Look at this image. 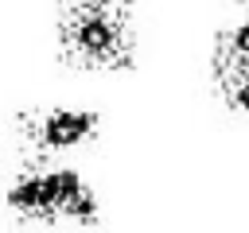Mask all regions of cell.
I'll list each match as a JSON object with an SVG mask.
<instances>
[{
  "label": "cell",
  "mask_w": 249,
  "mask_h": 233,
  "mask_svg": "<svg viewBox=\"0 0 249 233\" xmlns=\"http://www.w3.org/2000/svg\"><path fill=\"white\" fill-rule=\"evenodd\" d=\"M54 43L70 70L128 74L136 70V4L132 0H58Z\"/></svg>",
  "instance_id": "1"
},
{
  "label": "cell",
  "mask_w": 249,
  "mask_h": 233,
  "mask_svg": "<svg viewBox=\"0 0 249 233\" xmlns=\"http://www.w3.org/2000/svg\"><path fill=\"white\" fill-rule=\"evenodd\" d=\"M4 206L23 225H97L101 194L97 186L66 163L23 159V167L4 186Z\"/></svg>",
  "instance_id": "2"
},
{
  "label": "cell",
  "mask_w": 249,
  "mask_h": 233,
  "mask_svg": "<svg viewBox=\"0 0 249 233\" xmlns=\"http://www.w3.org/2000/svg\"><path fill=\"white\" fill-rule=\"evenodd\" d=\"M12 128L23 159H62L101 136V113L86 105H31L16 113Z\"/></svg>",
  "instance_id": "3"
},
{
  "label": "cell",
  "mask_w": 249,
  "mask_h": 233,
  "mask_svg": "<svg viewBox=\"0 0 249 233\" xmlns=\"http://www.w3.org/2000/svg\"><path fill=\"white\" fill-rule=\"evenodd\" d=\"M210 82H214L218 101L230 113L249 116V0L237 4V16L222 31H214Z\"/></svg>",
  "instance_id": "4"
}]
</instances>
